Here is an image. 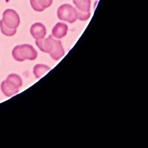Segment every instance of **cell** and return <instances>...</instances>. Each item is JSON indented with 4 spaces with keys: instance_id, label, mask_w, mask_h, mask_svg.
<instances>
[{
    "instance_id": "6da1fadb",
    "label": "cell",
    "mask_w": 148,
    "mask_h": 148,
    "mask_svg": "<svg viewBox=\"0 0 148 148\" xmlns=\"http://www.w3.org/2000/svg\"><path fill=\"white\" fill-rule=\"evenodd\" d=\"M36 45L42 52L49 53L54 61L60 60L65 54L61 40L54 39L51 35L46 39L36 40Z\"/></svg>"
},
{
    "instance_id": "7a4b0ae2",
    "label": "cell",
    "mask_w": 148,
    "mask_h": 148,
    "mask_svg": "<svg viewBox=\"0 0 148 148\" xmlns=\"http://www.w3.org/2000/svg\"><path fill=\"white\" fill-rule=\"evenodd\" d=\"M12 55L14 60L23 62L26 60H35L37 58L38 53L32 45L23 44L14 47L12 50Z\"/></svg>"
},
{
    "instance_id": "3957f363",
    "label": "cell",
    "mask_w": 148,
    "mask_h": 148,
    "mask_svg": "<svg viewBox=\"0 0 148 148\" xmlns=\"http://www.w3.org/2000/svg\"><path fill=\"white\" fill-rule=\"evenodd\" d=\"M57 16L61 20L72 23L78 19V10L69 4H63L58 8Z\"/></svg>"
},
{
    "instance_id": "277c9868",
    "label": "cell",
    "mask_w": 148,
    "mask_h": 148,
    "mask_svg": "<svg viewBox=\"0 0 148 148\" xmlns=\"http://www.w3.org/2000/svg\"><path fill=\"white\" fill-rule=\"evenodd\" d=\"M2 20L5 26L10 29H17L20 24L18 14L12 9H7L3 13Z\"/></svg>"
},
{
    "instance_id": "5b68a950",
    "label": "cell",
    "mask_w": 148,
    "mask_h": 148,
    "mask_svg": "<svg viewBox=\"0 0 148 148\" xmlns=\"http://www.w3.org/2000/svg\"><path fill=\"white\" fill-rule=\"evenodd\" d=\"M30 33L36 40H40L45 38L47 34V29L42 23L37 22L31 27Z\"/></svg>"
},
{
    "instance_id": "8992f818",
    "label": "cell",
    "mask_w": 148,
    "mask_h": 148,
    "mask_svg": "<svg viewBox=\"0 0 148 148\" xmlns=\"http://www.w3.org/2000/svg\"><path fill=\"white\" fill-rule=\"evenodd\" d=\"M19 88L14 83L7 79L2 81L1 84V89L2 92L7 97H11L19 92Z\"/></svg>"
},
{
    "instance_id": "52a82bcc",
    "label": "cell",
    "mask_w": 148,
    "mask_h": 148,
    "mask_svg": "<svg viewBox=\"0 0 148 148\" xmlns=\"http://www.w3.org/2000/svg\"><path fill=\"white\" fill-rule=\"evenodd\" d=\"M68 27L64 23H57L52 29V36L57 39H61L64 37L67 34Z\"/></svg>"
},
{
    "instance_id": "ba28073f",
    "label": "cell",
    "mask_w": 148,
    "mask_h": 148,
    "mask_svg": "<svg viewBox=\"0 0 148 148\" xmlns=\"http://www.w3.org/2000/svg\"><path fill=\"white\" fill-rule=\"evenodd\" d=\"M50 70L51 68L48 66L42 64H38L34 66L33 69V73L36 78L40 79Z\"/></svg>"
},
{
    "instance_id": "9c48e42d",
    "label": "cell",
    "mask_w": 148,
    "mask_h": 148,
    "mask_svg": "<svg viewBox=\"0 0 148 148\" xmlns=\"http://www.w3.org/2000/svg\"><path fill=\"white\" fill-rule=\"evenodd\" d=\"M78 11L81 12H89L90 10V0H73Z\"/></svg>"
},
{
    "instance_id": "30bf717a",
    "label": "cell",
    "mask_w": 148,
    "mask_h": 148,
    "mask_svg": "<svg viewBox=\"0 0 148 148\" xmlns=\"http://www.w3.org/2000/svg\"><path fill=\"white\" fill-rule=\"evenodd\" d=\"M0 28L2 34L7 37L14 36L17 32V29H12L6 27L2 20L0 21Z\"/></svg>"
},
{
    "instance_id": "8fae6325",
    "label": "cell",
    "mask_w": 148,
    "mask_h": 148,
    "mask_svg": "<svg viewBox=\"0 0 148 148\" xmlns=\"http://www.w3.org/2000/svg\"><path fill=\"white\" fill-rule=\"evenodd\" d=\"M6 79L12 82L19 88H20L22 86V84H23L22 79L21 78L20 76L18 74H15V73L9 74L7 76Z\"/></svg>"
},
{
    "instance_id": "7c38bea8",
    "label": "cell",
    "mask_w": 148,
    "mask_h": 148,
    "mask_svg": "<svg viewBox=\"0 0 148 148\" xmlns=\"http://www.w3.org/2000/svg\"><path fill=\"white\" fill-rule=\"evenodd\" d=\"M37 2L43 10L50 7L53 2V0H37Z\"/></svg>"
},
{
    "instance_id": "4fadbf2b",
    "label": "cell",
    "mask_w": 148,
    "mask_h": 148,
    "mask_svg": "<svg viewBox=\"0 0 148 148\" xmlns=\"http://www.w3.org/2000/svg\"><path fill=\"white\" fill-rule=\"evenodd\" d=\"M90 16V12H81L78 11V19L80 21H87Z\"/></svg>"
},
{
    "instance_id": "5bb4252c",
    "label": "cell",
    "mask_w": 148,
    "mask_h": 148,
    "mask_svg": "<svg viewBox=\"0 0 148 148\" xmlns=\"http://www.w3.org/2000/svg\"><path fill=\"white\" fill-rule=\"evenodd\" d=\"M31 5L34 11L37 12H42L44 10L39 6L37 0H30Z\"/></svg>"
}]
</instances>
